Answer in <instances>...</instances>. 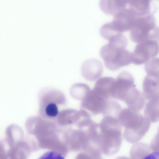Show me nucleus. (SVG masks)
<instances>
[{"mask_svg":"<svg viewBox=\"0 0 159 159\" xmlns=\"http://www.w3.org/2000/svg\"><path fill=\"white\" fill-rule=\"evenodd\" d=\"M100 55L106 67L115 71L131 63V52L125 48L106 44L101 48Z\"/></svg>","mask_w":159,"mask_h":159,"instance_id":"20e7f679","label":"nucleus"},{"mask_svg":"<svg viewBox=\"0 0 159 159\" xmlns=\"http://www.w3.org/2000/svg\"><path fill=\"white\" fill-rule=\"evenodd\" d=\"M99 4L104 13L113 16L127 7L125 0H100Z\"/></svg>","mask_w":159,"mask_h":159,"instance_id":"9b49d317","label":"nucleus"},{"mask_svg":"<svg viewBox=\"0 0 159 159\" xmlns=\"http://www.w3.org/2000/svg\"><path fill=\"white\" fill-rule=\"evenodd\" d=\"M145 100L143 92L137 89L135 86L130 90L123 102L130 109L139 112L143 108Z\"/></svg>","mask_w":159,"mask_h":159,"instance_id":"9d476101","label":"nucleus"},{"mask_svg":"<svg viewBox=\"0 0 159 159\" xmlns=\"http://www.w3.org/2000/svg\"><path fill=\"white\" fill-rule=\"evenodd\" d=\"M145 69L147 74L159 75V59L152 58L146 63Z\"/></svg>","mask_w":159,"mask_h":159,"instance_id":"f3484780","label":"nucleus"},{"mask_svg":"<svg viewBox=\"0 0 159 159\" xmlns=\"http://www.w3.org/2000/svg\"><path fill=\"white\" fill-rule=\"evenodd\" d=\"M23 131L19 126L11 124L7 127L5 138L9 148V158H25L29 153Z\"/></svg>","mask_w":159,"mask_h":159,"instance_id":"39448f33","label":"nucleus"},{"mask_svg":"<svg viewBox=\"0 0 159 159\" xmlns=\"http://www.w3.org/2000/svg\"><path fill=\"white\" fill-rule=\"evenodd\" d=\"M150 149L148 144L143 143H136L130 150V157L132 158H142V157L144 158L145 157H148L151 154Z\"/></svg>","mask_w":159,"mask_h":159,"instance_id":"4468645a","label":"nucleus"},{"mask_svg":"<svg viewBox=\"0 0 159 159\" xmlns=\"http://www.w3.org/2000/svg\"><path fill=\"white\" fill-rule=\"evenodd\" d=\"M131 39L138 43L148 39L159 41V28L154 15L150 12L138 16L130 30Z\"/></svg>","mask_w":159,"mask_h":159,"instance_id":"7ed1b4c3","label":"nucleus"},{"mask_svg":"<svg viewBox=\"0 0 159 159\" xmlns=\"http://www.w3.org/2000/svg\"><path fill=\"white\" fill-rule=\"evenodd\" d=\"M57 89H52V99L45 106L44 112L46 117L49 118H53L57 116L59 113L58 107L54 102L52 101Z\"/></svg>","mask_w":159,"mask_h":159,"instance_id":"2eb2a0df","label":"nucleus"},{"mask_svg":"<svg viewBox=\"0 0 159 159\" xmlns=\"http://www.w3.org/2000/svg\"><path fill=\"white\" fill-rule=\"evenodd\" d=\"M159 75L147 74L143 82V93L146 99L159 98Z\"/></svg>","mask_w":159,"mask_h":159,"instance_id":"1a4fd4ad","label":"nucleus"},{"mask_svg":"<svg viewBox=\"0 0 159 159\" xmlns=\"http://www.w3.org/2000/svg\"><path fill=\"white\" fill-rule=\"evenodd\" d=\"M102 153L111 156L116 153L121 146L122 126L117 117L105 116L98 124Z\"/></svg>","mask_w":159,"mask_h":159,"instance_id":"f257e3e1","label":"nucleus"},{"mask_svg":"<svg viewBox=\"0 0 159 159\" xmlns=\"http://www.w3.org/2000/svg\"><path fill=\"white\" fill-rule=\"evenodd\" d=\"M103 66L101 62L95 58L88 59L82 64L81 73L82 76L86 80L94 81L102 75Z\"/></svg>","mask_w":159,"mask_h":159,"instance_id":"6e6552de","label":"nucleus"},{"mask_svg":"<svg viewBox=\"0 0 159 159\" xmlns=\"http://www.w3.org/2000/svg\"><path fill=\"white\" fill-rule=\"evenodd\" d=\"M90 91V88L87 84L81 83L73 84L70 89L71 94L74 95H87Z\"/></svg>","mask_w":159,"mask_h":159,"instance_id":"dca6fc26","label":"nucleus"},{"mask_svg":"<svg viewBox=\"0 0 159 159\" xmlns=\"http://www.w3.org/2000/svg\"><path fill=\"white\" fill-rule=\"evenodd\" d=\"M159 99L149 100L146 104L144 116L149 119L151 123L156 122L159 120Z\"/></svg>","mask_w":159,"mask_h":159,"instance_id":"ddd939ff","label":"nucleus"},{"mask_svg":"<svg viewBox=\"0 0 159 159\" xmlns=\"http://www.w3.org/2000/svg\"><path fill=\"white\" fill-rule=\"evenodd\" d=\"M135 86L132 75L127 71H122L114 79L110 87V96L112 99L123 102L129 92Z\"/></svg>","mask_w":159,"mask_h":159,"instance_id":"0eeeda50","label":"nucleus"},{"mask_svg":"<svg viewBox=\"0 0 159 159\" xmlns=\"http://www.w3.org/2000/svg\"><path fill=\"white\" fill-rule=\"evenodd\" d=\"M117 118L122 127L125 128L123 137L130 143L139 142L150 127L151 122L148 118L128 107L122 109Z\"/></svg>","mask_w":159,"mask_h":159,"instance_id":"f03ea898","label":"nucleus"},{"mask_svg":"<svg viewBox=\"0 0 159 159\" xmlns=\"http://www.w3.org/2000/svg\"><path fill=\"white\" fill-rule=\"evenodd\" d=\"M151 0H126L127 8L140 15H145L150 12Z\"/></svg>","mask_w":159,"mask_h":159,"instance_id":"f8f14e48","label":"nucleus"},{"mask_svg":"<svg viewBox=\"0 0 159 159\" xmlns=\"http://www.w3.org/2000/svg\"><path fill=\"white\" fill-rule=\"evenodd\" d=\"M158 42L148 39L138 43L131 52V63L140 65L154 58L159 53Z\"/></svg>","mask_w":159,"mask_h":159,"instance_id":"423d86ee","label":"nucleus"}]
</instances>
